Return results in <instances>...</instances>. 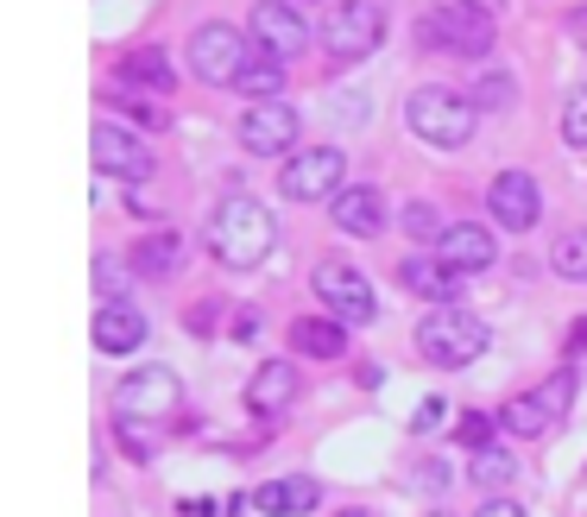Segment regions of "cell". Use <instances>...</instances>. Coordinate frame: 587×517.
Returning a JSON list of instances; mask_svg holds the SVG:
<instances>
[{
  "label": "cell",
  "mask_w": 587,
  "mask_h": 517,
  "mask_svg": "<svg viewBox=\"0 0 587 517\" xmlns=\"http://www.w3.org/2000/svg\"><path fill=\"white\" fill-rule=\"evenodd\" d=\"M178 404H183V386L171 366H139V372H127L114 386V429H121L133 461L158 455V423H171Z\"/></svg>",
  "instance_id": "1"
},
{
  "label": "cell",
  "mask_w": 587,
  "mask_h": 517,
  "mask_svg": "<svg viewBox=\"0 0 587 517\" xmlns=\"http://www.w3.org/2000/svg\"><path fill=\"white\" fill-rule=\"evenodd\" d=\"M203 240L228 272H253L259 258L272 253V208L259 203V196H247V189H234V196H222V203L208 208Z\"/></svg>",
  "instance_id": "2"
},
{
  "label": "cell",
  "mask_w": 587,
  "mask_h": 517,
  "mask_svg": "<svg viewBox=\"0 0 587 517\" xmlns=\"http://www.w3.org/2000/svg\"><path fill=\"white\" fill-rule=\"evenodd\" d=\"M474 120H481V107L474 95H461L449 82H424V89H410L405 102V127L424 139V146H442V152H455L474 139Z\"/></svg>",
  "instance_id": "3"
},
{
  "label": "cell",
  "mask_w": 587,
  "mask_h": 517,
  "mask_svg": "<svg viewBox=\"0 0 587 517\" xmlns=\"http://www.w3.org/2000/svg\"><path fill=\"white\" fill-rule=\"evenodd\" d=\"M493 347V329H486L474 310H455V303H442L417 322V354L442 372H455V366H474Z\"/></svg>",
  "instance_id": "4"
},
{
  "label": "cell",
  "mask_w": 587,
  "mask_h": 517,
  "mask_svg": "<svg viewBox=\"0 0 587 517\" xmlns=\"http://www.w3.org/2000/svg\"><path fill=\"white\" fill-rule=\"evenodd\" d=\"M417 45L436 57H486L493 51V13L486 7H467V0H442L417 20Z\"/></svg>",
  "instance_id": "5"
},
{
  "label": "cell",
  "mask_w": 587,
  "mask_h": 517,
  "mask_svg": "<svg viewBox=\"0 0 587 517\" xmlns=\"http://www.w3.org/2000/svg\"><path fill=\"white\" fill-rule=\"evenodd\" d=\"M190 77L208 82V89H234L240 82V70L253 64V51H247V32L228 26V20H208V26L190 32Z\"/></svg>",
  "instance_id": "6"
},
{
  "label": "cell",
  "mask_w": 587,
  "mask_h": 517,
  "mask_svg": "<svg viewBox=\"0 0 587 517\" xmlns=\"http://www.w3.org/2000/svg\"><path fill=\"white\" fill-rule=\"evenodd\" d=\"M380 45H385V7H373V0H335L323 13V51L335 64H360Z\"/></svg>",
  "instance_id": "7"
},
{
  "label": "cell",
  "mask_w": 587,
  "mask_h": 517,
  "mask_svg": "<svg viewBox=\"0 0 587 517\" xmlns=\"http://www.w3.org/2000/svg\"><path fill=\"white\" fill-rule=\"evenodd\" d=\"M568 404H575V366H562V372H550L537 391L511 398L499 423H506V436H518V441H543L562 423V411H568Z\"/></svg>",
  "instance_id": "8"
},
{
  "label": "cell",
  "mask_w": 587,
  "mask_h": 517,
  "mask_svg": "<svg viewBox=\"0 0 587 517\" xmlns=\"http://www.w3.org/2000/svg\"><path fill=\"white\" fill-rule=\"evenodd\" d=\"M309 290L323 297V315H335V322H373L380 315V297H373V285L360 278L348 258H323L316 272H309Z\"/></svg>",
  "instance_id": "9"
},
{
  "label": "cell",
  "mask_w": 587,
  "mask_h": 517,
  "mask_svg": "<svg viewBox=\"0 0 587 517\" xmlns=\"http://www.w3.org/2000/svg\"><path fill=\"white\" fill-rule=\"evenodd\" d=\"M279 189L291 203H335V196L348 189V158H341V146H309V152L284 158Z\"/></svg>",
  "instance_id": "10"
},
{
  "label": "cell",
  "mask_w": 587,
  "mask_h": 517,
  "mask_svg": "<svg viewBox=\"0 0 587 517\" xmlns=\"http://www.w3.org/2000/svg\"><path fill=\"white\" fill-rule=\"evenodd\" d=\"M247 32H253L259 51L279 57V64H291V57H304V51H309V26H304V13H297L291 0H266V7H253Z\"/></svg>",
  "instance_id": "11"
},
{
  "label": "cell",
  "mask_w": 587,
  "mask_h": 517,
  "mask_svg": "<svg viewBox=\"0 0 587 517\" xmlns=\"http://www.w3.org/2000/svg\"><path fill=\"white\" fill-rule=\"evenodd\" d=\"M240 146L253 158H284L291 146H297V107L284 102H253L247 114H240Z\"/></svg>",
  "instance_id": "12"
},
{
  "label": "cell",
  "mask_w": 587,
  "mask_h": 517,
  "mask_svg": "<svg viewBox=\"0 0 587 517\" xmlns=\"http://www.w3.org/2000/svg\"><path fill=\"white\" fill-rule=\"evenodd\" d=\"M89 152H95V171H102V177H121V183H146V177H153V152H146V139H133V133L114 127V120H102V127L89 133Z\"/></svg>",
  "instance_id": "13"
},
{
  "label": "cell",
  "mask_w": 587,
  "mask_h": 517,
  "mask_svg": "<svg viewBox=\"0 0 587 517\" xmlns=\"http://www.w3.org/2000/svg\"><path fill=\"white\" fill-rule=\"evenodd\" d=\"M486 208H493V221L511 233H531L543 221V189H537L531 171H499L493 189H486Z\"/></svg>",
  "instance_id": "14"
},
{
  "label": "cell",
  "mask_w": 587,
  "mask_h": 517,
  "mask_svg": "<svg viewBox=\"0 0 587 517\" xmlns=\"http://www.w3.org/2000/svg\"><path fill=\"white\" fill-rule=\"evenodd\" d=\"M436 258H442V265H455L461 278H474V272H486V265L499 258V246H493V228H481V221H455V228H442V240H436Z\"/></svg>",
  "instance_id": "15"
},
{
  "label": "cell",
  "mask_w": 587,
  "mask_h": 517,
  "mask_svg": "<svg viewBox=\"0 0 587 517\" xmlns=\"http://www.w3.org/2000/svg\"><path fill=\"white\" fill-rule=\"evenodd\" d=\"M329 221L341 233H354V240H373V233L385 228V196L373 189V183H348V189L329 203Z\"/></svg>",
  "instance_id": "16"
},
{
  "label": "cell",
  "mask_w": 587,
  "mask_h": 517,
  "mask_svg": "<svg viewBox=\"0 0 587 517\" xmlns=\"http://www.w3.org/2000/svg\"><path fill=\"white\" fill-rule=\"evenodd\" d=\"M89 341H95L102 354H133V347L146 341V315L133 310L127 297H108L102 310H95V322H89Z\"/></svg>",
  "instance_id": "17"
},
{
  "label": "cell",
  "mask_w": 587,
  "mask_h": 517,
  "mask_svg": "<svg viewBox=\"0 0 587 517\" xmlns=\"http://www.w3.org/2000/svg\"><path fill=\"white\" fill-rule=\"evenodd\" d=\"M297 404V366L291 360H266L247 379V411H259V416H279V411H291Z\"/></svg>",
  "instance_id": "18"
},
{
  "label": "cell",
  "mask_w": 587,
  "mask_h": 517,
  "mask_svg": "<svg viewBox=\"0 0 587 517\" xmlns=\"http://www.w3.org/2000/svg\"><path fill=\"white\" fill-rule=\"evenodd\" d=\"M291 354H304V360H341L348 354V322H335V315H297L291 322Z\"/></svg>",
  "instance_id": "19"
},
{
  "label": "cell",
  "mask_w": 587,
  "mask_h": 517,
  "mask_svg": "<svg viewBox=\"0 0 587 517\" xmlns=\"http://www.w3.org/2000/svg\"><path fill=\"white\" fill-rule=\"evenodd\" d=\"M247 505H259V512H272V517H304V512L323 505V486H316L309 473H297V480H266V486H253Z\"/></svg>",
  "instance_id": "20"
},
{
  "label": "cell",
  "mask_w": 587,
  "mask_h": 517,
  "mask_svg": "<svg viewBox=\"0 0 587 517\" xmlns=\"http://www.w3.org/2000/svg\"><path fill=\"white\" fill-rule=\"evenodd\" d=\"M398 278H405V290H417V297H430V303H455V290H461V272L455 265H442V258H405L398 265Z\"/></svg>",
  "instance_id": "21"
},
{
  "label": "cell",
  "mask_w": 587,
  "mask_h": 517,
  "mask_svg": "<svg viewBox=\"0 0 587 517\" xmlns=\"http://www.w3.org/2000/svg\"><path fill=\"white\" fill-rule=\"evenodd\" d=\"M127 265L139 272V278H171V272L183 265V240L171 228H158V233H146V240L127 253Z\"/></svg>",
  "instance_id": "22"
},
{
  "label": "cell",
  "mask_w": 587,
  "mask_h": 517,
  "mask_svg": "<svg viewBox=\"0 0 587 517\" xmlns=\"http://www.w3.org/2000/svg\"><path fill=\"white\" fill-rule=\"evenodd\" d=\"M121 82H127V89L171 95V89H178V70H171V57H165V51H127V57H121Z\"/></svg>",
  "instance_id": "23"
},
{
  "label": "cell",
  "mask_w": 587,
  "mask_h": 517,
  "mask_svg": "<svg viewBox=\"0 0 587 517\" xmlns=\"http://www.w3.org/2000/svg\"><path fill=\"white\" fill-rule=\"evenodd\" d=\"M234 89H240V95H253V102H279V95H284V64H279V57H253V64L240 70Z\"/></svg>",
  "instance_id": "24"
},
{
  "label": "cell",
  "mask_w": 587,
  "mask_h": 517,
  "mask_svg": "<svg viewBox=\"0 0 587 517\" xmlns=\"http://www.w3.org/2000/svg\"><path fill=\"white\" fill-rule=\"evenodd\" d=\"M550 265H556V278H575V285H587V228H568L550 246Z\"/></svg>",
  "instance_id": "25"
},
{
  "label": "cell",
  "mask_w": 587,
  "mask_h": 517,
  "mask_svg": "<svg viewBox=\"0 0 587 517\" xmlns=\"http://www.w3.org/2000/svg\"><path fill=\"white\" fill-rule=\"evenodd\" d=\"M474 480H481V486H506V480H511V455H506V448H493V441L474 448Z\"/></svg>",
  "instance_id": "26"
},
{
  "label": "cell",
  "mask_w": 587,
  "mask_h": 517,
  "mask_svg": "<svg viewBox=\"0 0 587 517\" xmlns=\"http://www.w3.org/2000/svg\"><path fill=\"white\" fill-rule=\"evenodd\" d=\"M562 139H568L575 152L587 146V89H575V95L562 102Z\"/></svg>",
  "instance_id": "27"
},
{
  "label": "cell",
  "mask_w": 587,
  "mask_h": 517,
  "mask_svg": "<svg viewBox=\"0 0 587 517\" xmlns=\"http://www.w3.org/2000/svg\"><path fill=\"white\" fill-rule=\"evenodd\" d=\"M405 233L410 240H442V215H436L430 203H410L405 208Z\"/></svg>",
  "instance_id": "28"
},
{
  "label": "cell",
  "mask_w": 587,
  "mask_h": 517,
  "mask_svg": "<svg viewBox=\"0 0 587 517\" xmlns=\"http://www.w3.org/2000/svg\"><path fill=\"white\" fill-rule=\"evenodd\" d=\"M506 102H511V77H499V70H493V77L474 82V107H506Z\"/></svg>",
  "instance_id": "29"
},
{
  "label": "cell",
  "mask_w": 587,
  "mask_h": 517,
  "mask_svg": "<svg viewBox=\"0 0 587 517\" xmlns=\"http://www.w3.org/2000/svg\"><path fill=\"white\" fill-rule=\"evenodd\" d=\"M442 411H449L442 398H424V404H417V416H410V429H417V436H430V429H442Z\"/></svg>",
  "instance_id": "30"
},
{
  "label": "cell",
  "mask_w": 587,
  "mask_h": 517,
  "mask_svg": "<svg viewBox=\"0 0 587 517\" xmlns=\"http://www.w3.org/2000/svg\"><path fill=\"white\" fill-rule=\"evenodd\" d=\"M121 107H127V120H139V127H165V114H158V107H146L139 95H127Z\"/></svg>",
  "instance_id": "31"
},
{
  "label": "cell",
  "mask_w": 587,
  "mask_h": 517,
  "mask_svg": "<svg viewBox=\"0 0 587 517\" xmlns=\"http://www.w3.org/2000/svg\"><path fill=\"white\" fill-rule=\"evenodd\" d=\"M486 429H493L486 416H467V423H461V441H467V448H486Z\"/></svg>",
  "instance_id": "32"
},
{
  "label": "cell",
  "mask_w": 587,
  "mask_h": 517,
  "mask_svg": "<svg viewBox=\"0 0 587 517\" xmlns=\"http://www.w3.org/2000/svg\"><path fill=\"white\" fill-rule=\"evenodd\" d=\"M474 517H524V512H518L511 498H486V505H481V512H474Z\"/></svg>",
  "instance_id": "33"
},
{
  "label": "cell",
  "mask_w": 587,
  "mask_h": 517,
  "mask_svg": "<svg viewBox=\"0 0 587 517\" xmlns=\"http://www.w3.org/2000/svg\"><path fill=\"white\" fill-rule=\"evenodd\" d=\"M575 38L587 45V7H575Z\"/></svg>",
  "instance_id": "34"
},
{
  "label": "cell",
  "mask_w": 587,
  "mask_h": 517,
  "mask_svg": "<svg viewBox=\"0 0 587 517\" xmlns=\"http://www.w3.org/2000/svg\"><path fill=\"white\" fill-rule=\"evenodd\" d=\"M575 347H587V322H582V329H575Z\"/></svg>",
  "instance_id": "35"
},
{
  "label": "cell",
  "mask_w": 587,
  "mask_h": 517,
  "mask_svg": "<svg viewBox=\"0 0 587 517\" xmlns=\"http://www.w3.org/2000/svg\"><path fill=\"white\" fill-rule=\"evenodd\" d=\"M335 517H366V512H335Z\"/></svg>",
  "instance_id": "36"
},
{
  "label": "cell",
  "mask_w": 587,
  "mask_h": 517,
  "mask_svg": "<svg viewBox=\"0 0 587 517\" xmlns=\"http://www.w3.org/2000/svg\"><path fill=\"white\" fill-rule=\"evenodd\" d=\"M430 517H455V512H430Z\"/></svg>",
  "instance_id": "37"
},
{
  "label": "cell",
  "mask_w": 587,
  "mask_h": 517,
  "mask_svg": "<svg viewBox=\"0 0 587 517\" xmlns=\"http://www.w3.org/2000/svg\"><path fill=\"white\" fill-rule=\"evenodd\" d=\"M291 7H309V0H291Z\"/></svg>",
  "instance_id": "38"
}]
</instances>
